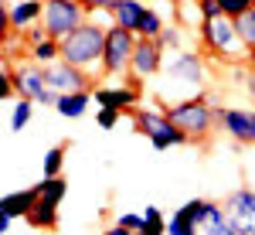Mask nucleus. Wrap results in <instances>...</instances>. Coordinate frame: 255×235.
Returning a JSON list of instances; mask_svg holds the SVG:
<instances>
[{"label": "nucleus", "instance_id": "nucleus-1", "mask_svg": "<svg viewBox=\"0 0 255 235\" xmlns=\"http://www.w3.org/2000/svg\"><path fill=\"white\" fill-rule=\"evenodd\" d=\"M160 99L163 102H180V99H191L204 92V78H208V68H204V55L201 51H191V48H180V51H167V61L160 68Z\"/></svg>", "mask_w": 255, "mask_h": 235}, {"label": "nucleus", "instance_id": "nucleus-2", "mask_svg": "<svg viewBox=\"0 0 255 235\" xmlns=\"http://www.w3.org/2000/svg\"><path fill=\"white\" fill-rule=\"evenodd\" d=\"M102 55H106V24L92 17L61 41V58L75 68H85L89 75H102Z\"/></svg>", "mask_w": 255, "mask_h": 235}, {"label": "nucleus", "instance_id": "nucleus-3", "mask_svg": "<svg viewBox=\"0 0 255 235\" xmlns=\"http://www.w3.org/2000/svg\"><path fill=\"white\" fill-rule=\"evenodd\" d=\"M197 38H201V48H204V58H221V61H232V65H238V61H245L249 65V48H245V41L238 38V27L232 17H215V20H204L201 17V24L194 27Z\"/></svg>", "mask_w": 255, "mask_h": 235}, {"label": "nucleus", "instance_id": "nucleus-4", "mask_svg": "<svg viewBox=\"0 0 255 235\" xmlns=\"http://www.w3.org/2000/svg\"><path fill=\"white\" fill-rule=\"evenodd\" d=\"M163 113L174 119L177 126L191 137V143H204L218 130L215 123V106L208 102V96H191V99H180V102H167Z\"/></svg>", "mask_w": 255, "mask_h": 235}, {"label": "nucleus", "instance_id": "nucleus-5", "mask_svg": "<svg viewBox=\"0 0 255 235\" xmlns=\"http://www.w3.org/2000/svg\"><path fill=\"white\" fill-rule=\"evenodd\" d=\"M126 116H133L136 130L150 140V147H153V150H170V147H184V143H191V137H187V133H184V130H180V126H177L163 109L136 106V109H129Z\"/></svg>", "mask_w": 255, "mask_h": 235}, {"label": "nucleus", "instance_id": "nucleus-6", "mask_svg": "<svg viewBox=\"0 0 255 235\" xmlns=\"http://www.w3.org/2000/svg\"><path fill=\"white\" fill-rule=\"evenodd\" d=\"M139 34L129 27L109 24L106 27V55H102V75H126L133 65V51H136Z\"/></svg>", "mask_w": 255, "mask_h": 235}, {"label": "nucleus", "instance_id": "nucleus-7", "mask_svg": "<svg viewBox=\"0 0 255 235\" xmlns=\"http://www.w3.org/2000/svg\"><path fill=\"white\" fill-rule=\"evenodd\" d=\"M85 20H89V14H85L82 0H44L41 24H44V31L55 41H65L72 31H79Z\"/></svg>", "mask_w": 255, "mask_h": 235}, {"label": "nucleus", "instance_id": "nucleus-8", "mask_svg": "<svg viewBox=\"0 0 255 235\" xmlns=\"http://www.w3.org/2000/svg\"><path fill=\"white\" fill-rule=\"evenodd\" d=\"M163 61H167V51L160 48L157 38H139L136 41V51H133V65H129V72L123 75V82H129L133 89H143L146 78L160 75Z\"/></svg>", "mask_w": 255, "mask_h": 235}, {"label": "nucleus", "instance_id": "nucleus-9", "mask_svg": "<svg viewBox=\"0 0 255 235\" xmlns=\"http://www.w3.org/2000/svg\"><path fill=\"white\" fill-rule=\"evenodd\" d=\"M215 123L235 143H255V109L245 106H215Z\"/></svg>", "mask_w": 255, "mask_h": 235}, {"label": "nucleus", "instance_id": "nucleus-10", "mask_svg": "<svg viewBox=\"0 0 255 235\" xmlns=\"http://www.w3.org/2000/svg\"><path fill=\"white\" fill-rule=\"evenodd\" d=\"M225 212L232 218V225L238 229V235H255V191L252 188H238L221 201Z\"/></svg>", "mask_w": 255, "mask_h": 235}, {"label": "nucleus", "instance_id": "nucleus-11", "mask_svg": "<svg viewBox=\"0 0 255 235\" xmlns=\"http://www.w3.org/2000/svg\"><path fill=\"white\" fill-rule=\"evenodd\" d=\"M10 82H14V92H17V99H34V102H41L44 89H48L44 65H38V61L14 65V68H10Z\"/></svg>", "mask_w": 255, "mask_h": 235}, {"label": "nucleus", "instance_id": "nucleus-12", "mask_svg": "<svg viewBox=\"0 0 255 235\" xmlns=\"http://www.w3.org/2000/svg\"><path fill=\"white\" fill-rule=\"evenodd\" d=\"M44 78H48V85H51V89H58V92H79V89H92V75H89L85 68L68 65L65 58L51 61V65H44Z\"/></svg>", "mask_w": 255, "mask_h": 235}, {"label": "nucleus", "instance_id": "nucleus-13", "mask_svg": "<svg viewBox=\"0 0 255 235\" xmlns=\"http://www.w3.org/2000/svg\"><path fill=\"white\" fill-rule=\"evenodd\" d=\"M92 96H96L99 106H113V109L129 113V109H136V106H139L143 89H133L129 82H123V85H96V89H92Z\"/></svg>", "mask_w": 255, "mask_h": 235}, {"label": "nucleus", "instance_id": "nucleus-14", "mask_svg": "<svg viewBox=\"0 0 255 235\" xmlns=\"http://www.w3.org/2000/svg\"><path fill=\"white\" fill-rule=\"evenodd\" d=\"M38 201H41V191H38V184H34V188H24V191H10V195H3L0 212L10 215V218H27L31 212H34Z\"/></svg>", "mask_w": 255, "mask_h": 235}, {"label": "nucleus", "instance_id": "nucleus-15", "mask_svg": "<svg viewBox=\"0 0 255 235\" xmlns=\"http://www.w3.org/2000/svg\"><path fill=\"white\" fill-rule=\"evenodd\" d=\"M41 17H44V0H17L10 7V31H27L41 24Z\"/></svg>", "mask_w": 255, "mask_h": 235}, {"label": "nucleus", "instance_id": "nucleus-16", "mask_svg": "<svg viewBox=\"0 0 255 235\" xmlns=\"http://www.w3.org/2000/svg\"><path fill=\"white\" fill-rule=\"evenodd\" d=\"M201 235H238V229L232 225V218H228L221 201H211L208 205V212L201 218Z\"/></svg>", "mask_w": 255, "mask_h": 235}, {"label": "nucleus", "instance_id": "nucleus-17", "mask_svg": "<svg viewBox=\"0 0 255 235\" xmlns=\"http://www.w3.org/2000/svg\"><path fill=\"white\" fill-rule=\"evenodd\" d=\"M92 89H79V92H61L58 96V106H55V113L65 119H79L85 116V109H89V102H92Z\"/></svg>", "mask_w": 255, "mask_h": 235}, {"label": "nucleus", "instance_id": "nucleus-18", "mask_svg": "<svg viewBox=\"0 0 255 235\" xmlns=\"http://www.w3.org/2000/svg\"><path fill=\"white\" fill-rule=\"evenodd\" d=\"M146 7H150V3H143V0H116V3H113V24L136 31V24H139V17H143Z\"/></svg>", "mask_w": 255, "mask_h": 235}, {"label": "nucleus", "instance_id": "nucleus-19", "mask_svg": "<svg viewBox=\"0 0 255 235\" xmlns=\"http://www.w3.org/2000/svg\"><path fill=\"white\" fill-rule=\"evenodd\" d=\"M27 225H31V229H41V232H55V229H58V208L38 201L34 212L27 215Z\"/></svg>", "mask_w": 255, "mask_h": 235}, {"label": "nucleus", "instance_id": "nucleus-20", "mask_svg": "<svg viewBox=\"0 0 255 235\" xmlns=\"http://www.w3.org/2000/svg\"><path fill=\"white\" fill-rule=\"evenodd\" d=\"M38 191H41V201L44 205H55L58 208L61 201H65V195H68V181L65 177H41Z\"/></svg>", "mask_w": 255, "mask_h": 235}, {"label": "nucleus", "instance_id": "nucleus-21", "mask_svg": "<svg viewBox=\"0 0 255 235\" xmlns=\"http://www.w3.org/2000/svg\"><path fill=\"white\" fill-rule=\"evenodd\" d=\"M163 14H160L157 7H146L143 10V17H139V24H136V34L139 38H160L163 34Z\"/></svg>", "mask_w": 255, "mask_h": 235}, {"label": "nucleus", "instance_id": "nucleus-22", "mask_svg": "<svg viewBox=\"0 0 255 235\" xmlns=\"http://www.w3.org/2000/svg\"><path fill=\"white\" fill-rule=\"evenodd\" d=\"M34 116V99H17L10 106V133H20Z\"/></svg>", "mask_w": 255, "mask_h": 235}, {"label": "nucleus", "instance_id": "nucleus-23", "mask_svg": "<svg viewBox=\"0 0 255 235\" xmlns=\"http://www.w3.org/2000/svg\"><path fill=\"white\" fill-rule=\"evenodd\" d=\"M136 235H167V218L160 212L157 205H146V212H143V229Z\"/></svg>", "mask_w": 255, "mask_h": 235}, {"label": "nucleus", "instance_id": "nucleus-24", "mask_svg": "<svg viewBox=\"0 0 255 235\" xmlns=\"http://www.w3.org/2000/svg\"><path fill=\"white\" fill-rule=\"evenodd\" d=\"M58 58H61V41H55V38H48L31 48V61H38V65H51Z\"/></svg>", "mask_w": 255, "mask_h": 235}, {"label": "nucleus", "instance_id": "nucleus-25", "mask_svg": "<svg viewBox=\"0 0 255 235\" xmlns=\"http://www.w3.org/2000/svg\"><path fill=\"white\" fill-rule=\"evenodd\" d=\"M65 154H68V147H51L44 154V164H41L44 177H61V171H65Z\"/></svg>", "mask_w": 255, "mask_h": 235}, {"label": "nucleus", "instance_id": "nucleus-26", "mask_svg": "<svg viewBox=\"0 0 255 235\" xmlns=\"http://www.w3.org/2000/svg\"><path fill=\"white\" fill-rule=\"evenodd\" d=\"M235 27H238V38L245 41V48L255 51V7H252V10H245L242 17H235Z\"/></svg>", "mask_w": 255, "mask_h": 235}, {"label": "nucleus", "instance_id": "nucleus-27", "mask_svg": "<svg viewBox=\"0 0 255 235\" xmlns=\"http://www.w3.org/2000/svg\"><path fill=\"white\" fill-rule=\"evenodd\" d=\"M160 48L163 51H180L184 48V27L180 24H170V27H163V34H160Z\"/></svg>", "mask_w": 255, "mask_h": 235}, {"label": "nucleus", "instance_id": "nucleus-28", "mask_svg": "<svg viewBox=\"0 0 255 235\" xmlns=\"http://www.w3.org/2000/svg\"><path fill=\"white\" fill-rule=\"evenodd\" d=\"M167 235H201V229H197V225H191V222L180 215V212H174V215L167 218Z\"/></svg>", "mask_w": 255, "mask_h": 235}, {"label": "nucleus", "instance_id": "nucleus-29", "mask_svg": "<svg viewBox=\"0 0 255 235\" xmlns=\"http://www.w3.org/2000/svg\"><path fill=\"white\" fill-rule=\"evenodd\" d=\"M126 116L123 109H113V106H99V113H96V123H99V130H116L119 126V119Z\"/></svg>", "mask_w": 255, "mask_h": 235}, {"label": "nucleus", "instance_id": "nucleus-30", "mask_svg": "<svg viewBox=\"0 0 255 235\" xmlns=\"http://www.w3.org/2000/svg\"><path fill=\"white\" fill-rule=\"evenodd\" d=\"M218 3H221V14H225V17H242V14H245V10H252L255 7V0H218Z\"/></svg>", "mask_w": 255, "mask_h": 235}, {"label": "nucleus", "instance_id": "nucleus-31", "mask_svg": "<svg viewBox=\"0 0 255 235\" xmlns=\"http://www.w3.org/2000/svg\"><path fill=\"white\" fill-rule=\"evenodd\" d=\"M113 3L116 0H82V7H85L89 17H96V14H109L113 17Z\"/></svg>", "mask_w": 255, "mask_h": 235}, {"label": "nucleus", "instance_id": "nucleus-32", "mask_svg": "<svg viewBox=\"0 0 255 235\" xmlns=\"http://www.w3.org/2000/svg\"><path fill=\"white\" fill-rule=\"evenodd\" d=\"M116 225H123V229H129V232L136 235L139 229H143V215H136V212H123V215L116 218Z\"/></svg>", "mask_w": 255, "mask_h": 235}, {"label": "nucleus", "instance_id": "nucleus-33", "mask_svg": "<svg viewBox=\"0 0 255 235\" xmlns=\"http://www.w3.org/2000/svg\"><path fill=\"white\" fill-rule=\"evenodd\" d=\"M197 10H201V17H204V20L221 17V3H218V0H197Z\"/></svg>", "mask_w": 255, "mask_h": 235}, {"label": "nucleus", "instance_id": "nucleus-34", "mask_svg": "<svg viewBox=\"0 0 255 235\" xmlns=\"http://www.w3.org/2000/svg\"><path fill=\"white\" fill-rule=\"evenodd\" d=\"M48 38H51V34L44 31V24H34V27L27 31V44H31V48H34V44H41V41H48Z\"/></svg>", "mask_w": 255, "mask_h": 235}, {"label": "nucleus", "instance_id": "nucleus-35", "mask_svg": "<svg viewBox=\"0 0 255 235\" xmlns=\"http://www.w3.org/2000/svg\"><path fill=\"white\" fill-rule=\"evenodd\" d=\"M10 96H17V92H14L10 72H3V75H0V99H3V102H10Z\"/></svg>", "mask_w": 255, "mask_h": 235}, {"label": "nucleus", "instance_id": "nucleus-36", "mask_svg": "<svg viewBox=\"0 0 255 235\" xmlns=\"http://www.w3.org/2000/svg\"><path fill=\"white\" fill-rule=\"evenodd\" d=\"M102 235H133L129 229H123V225H113V229H106Z\"/></svg>", "mask_w": 255, "mask_h": 235}, {"label": "nucleus", "instance_id": "nucleus-37", "mask_svg": "<svg viewBox=\"0 0 255 235\" xmlns=\"http://www.w3.org/2000/svg\"><path fill=\"white\" fill-rule=\"evenodd\" d=\"M10 222H14V218H10V215H3V212H0V232H3V235H7V229H10Z\"/></svg>", "mask_w": 255, "mask_h": 235}, {"label": "nucleus", "instance_id": "nucleus-38", "mask_svg": "<svg viewBox=\"0 0 255 235\" xmlns=\"http://www.w3.org/2000/svg\"><path fill=\"white\" fill-rule=\"evenodd\" d=\"M245 89H249V96H255V72L249 75V85H245Z\"/></svg>", "mask_w": 255, "mask_h": 235}, {"label": "nucleus", "instance_id": "nucleus-39", "mask_svg": "<svg viewBox=\"0 0 255 235\" xmlns=\"http://www.w3.org/2000/svg\"><path fill=\"white\" fill-rule=\"evenodd\" d=\"M249 68H252V72H255V51H252V55H249Z\"/></svg>", "mask_w": 255, "mask_h": 235}, {"label": "nucleus", "instance_id": "nucleus-40", "mask_svg": "<svg viewBox=\"0 0 255 235\" xmlns=\"http://www.w3.org/2000/svg\"><path fill=\"white\" fill-rule=\"evenodd\" d=\"M143 3H150V0H143Z\"/></svg>", "mask_w": 255, "mask_h": 235}]
</instances>
